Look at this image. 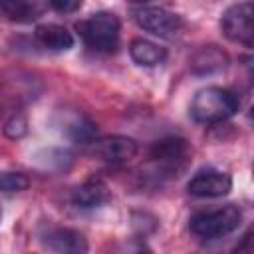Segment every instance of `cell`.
Listing matches in <instances>:
<instances>
[{"mask_svg": "<svg viewBox=\"0 0 254 254\" xmlns=\"http://www.w3.org/2000/svg\"><path fill=\"white\" fill-rule=\"evenodd\" d=\"M238 111V97L234 91L218 85L202 87L190 101V117L196 123L212 125L232 117Z\"/></svg>", "mask_w": 254, "mask_h": 254, "instance_id": "obj_1", "label": "cell"}, {"mask_svg": "<svg viewBox=\"0 0 254 254\" xmlns=\"http://www.w3.org/2000/svg\"><path fill=\"white\" fill-rule=\"evenodd\" d=\"M240 220H242L240 208L234 204H224L218 208H206L194 212L189 220V228L194 236L202 240H214L234 232Z\"/></svg>", "mask_w": 254, "mask_h": 254, "instance_id": "obj_2", "label": "cell"}, {"mask_svg": "<svg viewBox=\"0 0 254 254\" xmlns=\"http://www.w3.org/2000/svg\"><path fill=\"white\" fill-rule=\"evenodd\" d=\"M83 44L93 52H113L119 42V20L109 12H97L75 24Z\"/></svg>", "mask_w": 254, "mask_h": 254, "instance_id": "obj_3", "label": "cell"}, {"mask_svg": "<svg viewBox=\"0 0 254 254\" xmlns=\"http://www.w3.org/2000/svg\"><path fill=\"white\" fill-rule=\"evenodd\" d=\"M220 30L230 42L254 48V2H240L226 8L220 18Z\"/></svg>", "mask_w": 254, "mask_h": 254, "instance_id": "obj_4", "label": "cell"}, {"mask_svg": "<svg viewBox=\"0 0 254 254\" xmlns=\"http://www.w3.org/2000/svg\"><path fill=\"white\" fill-rule=\"evenodd\" d=\"M133 20L145 32H151L153 36L167 40L175 38L183 30V18L167 8H155V6L139 8L133 12Z\"/></svg>", "mask_w": 254, "mask_h": 254, "instance_id": "obj_5", "label": "cell"}, {"mask_svg": "<svg viewBox=\"0 0 254 254\" xmlns=\"http://www.w3.org/2000/svg\"><path fill=\"white\" fill-rule=\"evenodd\" d=\"M230 189H232L230 175L224 171H218V169H210V167L196 171L187 185V190L192 196H200V198L224 196L230 192Z\"/></svg>", "mask_w": 254, "mask_h": 254, "instance_id": "obj_6", "label": "cell"}, {"mask_svg": "<svg viewBox=\"0 0 254 254\" xmlns=\"http://www.w3.org/2000/svg\"><path fill=\"white\" fill-rule=\"evenodd\" d=\"M137 143L125 135H107L93 141V155L109 165H125L137 155Z\"/></svg>", "mask_w": 254, "mask_h": 254, "instance_id": "obj_7", "label": "cell"}, {"mask_svg": "<svg viewBox=\"0 0 254 254\" xmlns=\"http://www.w3.org/2000/svg\"><path fill=\"white\" fill-rule=\"evenodd\" d=\"M149 155L163 169L177 171L179 167H183V163L189 155V143L183 137H165V139H159L153 143Z\"/></svg>", "mask_w": 254, "mask_h": 254, "instance_id": "obj_8", "label": "cell"}, {"mask_svg": "<svg viewBox=\"0 0 254 254\" xmlns=\"http://www.w3.org/2000/svg\"><path fill=\"white\" fill-rule=\"evenodd\" d=\"M42 242L46 248L54 252H64V254H81L87 250V242L81 232L73 228H48L46 234H42Z\"/></svg>", "mask_w": 254, "mask_h": 254, "instance_id": "obj_9", "label": "cell"}, {"mask_svg": "<svg viewBox=\"0 0 254 254\" xmlns=\"http://www.w3.org/2000/svg\"><path fill=\"white\" fill-rule=\"evenodd\" d=\"M107 200H109V189L105 187V183H101L97 179H91V181L81 183L71 192V202L77 208H81V210L97 208V206L105 204Z\"/></svg>", "mask_w": 254, "mask_h": 254, "instance_id": "obj_10", "label": "cell"}, {"mask_svg": "<svg viewBox=\"0 0 254 254\" xmlns=\"http://www.w3.org/2000/svg\"><path fill=\"white\" fill-rule=\"evenodd\" d=\"M36 42L46 48V50H52V52H65L73 46V36L67 28L60 26V24H40L36 26Z\"/></svg>", "mask_w": 254, "mask_h": 254, "instance_id": "obj_11", "label": "cell"}, {"mask_svg": "<svg viewBox=\"0 0 254 254\" xmlns=\"http://www.w3.org/2000/svg\"><path fill=\"white\" fill-rule=\"evenodd\" d=\"M129 54H131V60L135 64L145 65V67H155V65L163 64L167 60V50L165 48H161L155 42L143 40V38H137L129 44Z\"/></svg>", "mask_w": 254, "mask_h": 254, "instance_id": "obj_12", "label": "cell"}, {"mask_svg": "<svg viewBox=\"0 0 254 254\" xmlns=\"http://www.w3.org/2000/svg\"><path fill=\"white\" fill-rule=\"evenodd\" d=\"M228 64V56L216 48V46H204L196 52L192 60V69L194 73H212L218 69H224Z\"/></svg>", "mask_w": 254, "mask_h": 254, "instance_id": "obj_13", "label": "cell"}, {"mask_svg": "<svg viewBox=\"0 0 254 254\" xmlns=\"http://www.w3.org/2000/svg\"><path fill=\"white\" fill-rule=\"evenodd\" d=\"M64 133L79 143H93V137L97 133L95 123L85 117L83 113H71L64 119Z\"/></svg>", "mask_w": 254, "mask_h": 254, "instance_id": "obj_14", "label": "cell"}, {"mask_svg": "<svg viewBox=\"0 0 254 254\" xmlns=\"http://www.w3.org/2000/svg\"><path fill=\"white\" fill-rule=\"evenodd\" d=\"M2 12L8 20L12 22H32L40 16L38 6L34 4V0H0Z\"/></svg>", "mask_w": 254, "mask_h": 254, "instance_id": "obj_15", "label": "cell"}, {"mask_svg": "<svg viewBox=\"0 0 254 254\" xmlns=\"http://www.w3.org/2000/svg\"><path fill=\"white\" fill-rule=\"evenodd\" d=\"M0 187H2V192L6 196H12V194H16L28 187V179L22 173H2Z\"/></svg>", "mask_w": 254, "mask_h": 254, "instance_id": "obj_16", "label": "cell"}, {"mask_svg": "<svg viewBox=\"0 0 254 254\" xmlns=\"http://www.w3.org/2000/svg\"><path fill=\"white\" fill-rule=\"evenodd\" d=\"M26 127H28L26 117H24L22 113L14 111V113L4 121V135L10 137V139H20V137L26 135Z\"/></svg>", "mask_w": 254, "mask_h": 254, "instance_id": "obj_17", "label": "cell"}, {"mask_svg": "<svg viewBox=\"0 0 254 254\" xmlns=\"http://www.w3.org/2000/svg\"><path fill=\"white\" fill-rule=\"evenodd\" d=\"M46 4H48L52 10L60 12V14H71V12L79 10L81 0H46Z\"/></svg>", "mask_w": 254, "mask_h": 254, "instance_id": "obj_18", "label": "cell"}, {"mask_svg": "<svg viewBox=\"0 0 254 254\" xmlns=\"http://www.w3.org/2000/svg\"><path fill=\"white\" fill-rule=\"evenodd\" d=\"M129 2H133V4H145V2H153V0H129Z\"/></svg>", "mask_w": 254, "mask_h": 254, "instance_id": "obj_19", "label": "cell"}, {"mask_svg": "<svg viewBox=\"0 0 254 254\" xmlns=\"http://www.w3.org/2000/svg\"><path fill=\"white\" fill-rule=\"evenodd\" d=\"M250 119L254 121V105H252V109H250Z\"/></svg>", "mask_w": 254, "mask_h": 254, "instance_id": "obj_20", "label": "cell"}, {"mask_svg": "<svg viewBox=\"0 0 254 254\" xmlns=\"http://www.w3.org/2000/svg\"><path fill=\"white\" fill-rule=\"evenodd\" d=\"M252 175H254V165H252Z\"/></svg>", "mask_w": 254, "mask_h": 254, "instance_id": "obj_21", "label": "cell"}, {"mask_svg": "<svg viewBox=\"0 0 254 254\" xmlns=\"http://www.w3.org/2000/svg\"><path fill=\"white\" fill-rule=\"evenodd\" d=\"M252 77H254V69H252Z\"/></svg>", "mask_w": 254, "mask_h": 254, "instance_id": "obj_22", "label": "cell"}]
</instances>
